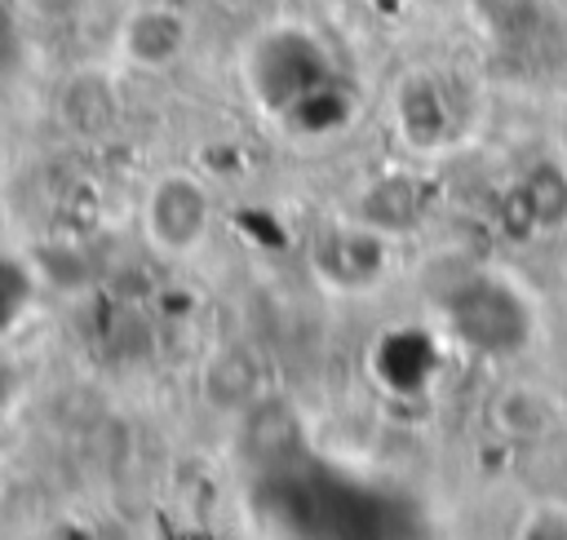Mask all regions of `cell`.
Returning a JSON list of instances; mask_svg holds the SVG:
<instances>
[{"label":"cell","mask_w":567,"mask_h":540,"mask_svg":"<svg viewBox=\"0 0 567 540\" xmlns=\"http://www.w3.org/2000/svg\"><path fill=\"white\" fill-rule=\"evenodd\" d=\"M208 230V199L190 177H164L146 195V235L164 252H190Z\"/></svg>","instance_id":"obj_1"},{"label":"cell","mask_w":567,"mask_h":540,"mask_svg":"<svg viewBox=\"0 0 567 540\" xmlns=\"http://www.w3.org/2000/svg\"><path fill=\"white\" fill-rule=\"evenodd\" d=\"M102 93H111V89H106L102 80H93V75L71 80V84H66V93H62V120H66L75 133H84V137L102 133L106 124H102V115H93V106H111V97H106V102H97Z\"/></svg>","instance_id":"obj_4"},{"label":"cell","mask_w":567,"mask_h":540,"mask_svg":"<svg viewBox=\"0 0 567 540\" xmlns=\"http://www.w3.org/2000/svg\"><path fill=\"white\" fill-rule=\"evenodd\" d=\"M483 4H487L492 18H518V13L532 9V0H483Z\"/></svg>","instance_id":"obj_7"},{"label":"cell","mask_w":567,"mask_h":540,"mask_svg":"<svg viewBox=\"0 0 567 540\" xmlns=\"http://www.w3.org/2000/svg\"><path fill=\"white\" fill-rule=\"evenodd\" d=\"M244 376H252V363L244 359V354H221L213 367H208V398H217V403H235L248 385H244Z\"/></svg>","instance_id":"obj_5"},{"label":"cell","mask_w":567,"mask_h":540,"mask_svg":"<svg viewBox=\"0 0 567 540\" xmlns=\"http://www.w3.org/2000/svg\"><path fill=\"white\" fill-rule=\"evenodd\" d=\"M120 49L137 66H168L186 49V22L173 9H137L120 31Z\"/></svg>","instance_id":"obj_2"},{"label":"cell","mask_w":567,"mask_h":540,"mask_svg":"<svg viewBox=\"0 0 567 540\" xmlns=\"http://www.w3.org/2000/svg\"><path fill=\"white\" fill-rule=\"evenodd\" d=\"M22 305H27V279L9 257H0V328L13 323Z\"/></svg>","instance_id":"obj_6"},{"label":"cell","mask_w":567,"mask_h":540,"mask_svg":"<svg viewBox=\"0 0 567 540\" xmlns=\"http://www.w3.org/2000/svg\"><path fill=\"white\" fill-rule=\"evenodd\" d=\"M523 199H527V212L536 221L558 226L567 217V177L554 164H540V168H532V177L523 186Z\"/></svg>","instance_id":"obj_3"}]
</instances>
